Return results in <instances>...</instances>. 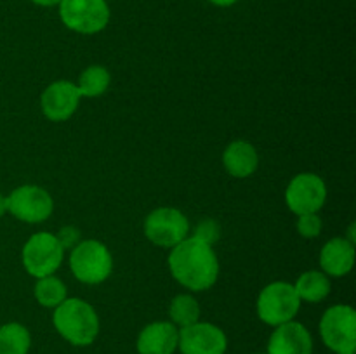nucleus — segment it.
Segmentation results:
<instances>
[{
	"instance_id": "obj_1",
	"label": "nucleus",
	"mask_w": 356,
	"mask_h": 354,
	"mask_svg": "<svg viewBox=\"0 0 356 354\" xmlns=\"http://www.w3.org/2000/svg\"><path fill=\"white\" fill-rule=\"evenodd\" d=\"M169 269L179 285L191 292H204L218 281L219 260L212 245L188 236L170 248Z\"/></svg>"
},
{
	"instance_id": "obj_2",
	"label": "nucleus",
	"mask_w": 356,
	"mask_h": 354,
	"mask_svg": "<svg viewBox=\"0 0 356 354\" xmlns=\"http://www.w3.org/2000/svg\"><path fill=\"white\" fill-rule=\"evenodd\" d=\"M56 332L75 347H87L99 335V316L83 298H65L52 314Z\"/></svg>"
},
{
	"instance_id": "obj_3",
	"label": "nucleus",
	"mask_w": 356,
	"mask_h": 354,
	"mask_svg": "<svg viewBox=\"0 0 356 354\" xmlns=\"http://www.w3.org/2000/svg\"><path fill=\"white\" fill-rule=\"evenodd\" d=\"M73 276L86 285H99L113 271V257L108 246L97 239H82L70 253Z\"/></svg>"
},
{
	"instance_id": "obj_4",
	"label": "nucleus",
	"mask_w": 356,
	"mask_h": 354,
	"mask_svg": "<svg viewBox=\"0 0 356 354\" xmlns=\"http://www.w3.org/2000/svg\"><path fill=\"white\" fill-rule=\"evenodd\" d=\"M257 316L270 326L292 321L301 309V298L294 290V285L287 281H273L261 290L257 297Z\"/></svg>"
},
{
	"instance_id": "obj_5",
	"label": "nucleus",
	"mask_w": 356,
	"mask_h": 354,
	"mask_svg": "<svg viewBox=\"0 0 356 354\" xmlns=\"http://www.w3.org/2000/svg\"><path fill=\"white\" fill-rule=\"evenodd\" d=\"M320 337L332 353H355L356 311L348 304H336L323 312L320 319Z\"/></svg>"
},
{
	"instance_id": "obj_6",
	"label": "nucleus",
	"mask_w": 356,
	"mask_h": 354,
	"mask_svg": "<svg viewBox=\"0 0 356 354\" xmlns=\"http://www.w3.org/2000/svg\"><path fill=\"white\" fill-rule=\"evenodd\" d=\"M58 9L63 24L82 35L103 31L111 16L106 0H61Z\"/></svg>"
},
{
	"instance_id": "obj_7",
	"label": "nucleus",
	"mask_w": 356,
	"mask_h": 354,
	"mask_svg": "<svg viewBox=\"0 0 356 354\" xmlns=\"http://www.w3.org/2000/svg\"><path fill=\"white\" fill-rule=\"evenodd\" d=\"M65 257V248L58 242L56 235L47 231L35 233L24 243L21 260L26 273L33 278L51 276L59 269Z\"/></svg>"
},
{
	"instance_id": "obj_8",
	"label": "nucleus",
	"mask_w": 356,
	"mask_h": 354,
	"mask_svg": "<svg viewBox=\"0 0 356 354\" xmlns=\"http://www.w3.org/2000/svg\"><path fill=\"white\" fill-rule=\"evenodd\" d=\"M145 236L156 246L172 248L188 238L190 221L181 210L172 207H160L149 212L145 219Z\"/></svg>"
},
{
	"instance_id": "obj_9",
	"label": "nucleus",
	"mask_w": 356,
	"mask_h": 354,
	"mask_svg": "<svg viewBox=\"0 0 356 354\" xmlns=\"http://www.w3.org/2000/svg\"><path fill=\"white\" fill-rule=\"evenodd\" d=\"M7 212L13 214L17 221L28 224H40L51 217L54 212V200L47 189L35 184H24L10 191L6 196Z\"/></svg>"
},
{
	"instance_id": "obj_10",
	"label": "nucleus",
	"mask_w": 356,
	"mask_h": 354,
	"mask_svg": "<svg viewBox=\"0 0 356 354\" xmlns=\"http://www.w3.org/2000/svg\"><path fill=\"white\" fill-rule=\"evenodd\" d=\"M285 201L296 215L318 214L327 201L325 180L313 172L298 174L289 183Z\"/></svg>"
},
{
	"instance_id": "obj_11",
	"label": "nucleus",
	"mask_w": 356,
	"mask_h": 354,
	"mask_svg": "<svg viewBox=\"0 0 356 354\" xmlns=\"http://www.w3.org/2000/svg\"><path fill=\"white\" fill-rule=\"evenodd\" d=\"M177 349L181 354H226L228 337L214 323L197 321L179 328Z\"/></svg>"
},
{
	"instance_id": "obj_12",
	"label": "nucleus",
	"mask_w": 356,
	"mask_h": 354,
	"mask_svg": "<svg viewBox=\"0 0 356 354\" xmlns=\"http://www.w3.org/2000/svg\"><path fill=\"white\" fill-rule=\"evenodd\" d=\"M80 99L82 96H80L76 83L68 82V80H58L45 87L40 97V106L45 118H49L51 121H65L73 117Z\"/></svg>"
},
{
	"instance_id": "obj_13",
	"label": "nucleus",
	"mask_w": 356,
	"mask_h": 354,
	"mask_svg": "<svg viewBox=\"0 0 356 354\" xmlns=\"http://www.w3.org/2000/svg\"><path fill=\"white\" fill-rule=\"evenodd\" d=\"M266 354H313V337L302 323L289 321L275 326Z\"/></svg>"
},
{
	"instance_id": "obj_14",
	"label": "nucleus",
	"mask_w": 356,
	"mask_h": 354,
	"mask_svg": "<svg viewBox=\"0 0 356 354\" xmlns=\"http://www.w3.org/2000/svg\"><path fill=\"white\" fill-rule=\"evenodd\" d=\"M179 344V328L170 321H153L139 332L136 349L139 354H174Z\"/></svg>"
},
{
	"instance_id": "obj_15",
	"label": "nucleus",
	"mask_w": 356,
	"mask_h": 354,
	"mask_svg": "<svg viewBox=\"0 0 356 354\" xmlns=\"http://www.w3.org/2000/svg\"><path fill=\"white\" fill-rule=\"evenodd\" d=\"M320 266L327 276H346L355 266V243L341 236L329 239L320 252Z\"/></svg>"
},
{
	"instance_id": "obj_16",
	"label": "nucleus",
	"mask_w": 356,
	"mask_h": 354,
	"mask_svg": "<svg viewBox=\"0 0 356 354\" xmlns=\"http://www.w3.org/2000/svg\"><path fill=\"white\" fill-rule=\"evenodd\" d=\"M222 165L232 177L245 179L252 176L259 167V153L249 141L238 139L226 146L222 153Z\"/></svg>"
},
{
	"instance_id": "obj_17",
	"label": "nucleus",
	"mask_w": 356,
	"mask_h": 354,
	"mask_svg": "<svg viewBox=\"0 0 356 354\" xmlns=\"http://www.w3.org/2000/svg\"><path fill=\"white\" fill-rule=\"evenodd\" d=\"M330 288H332V285H330L329 276L323 271L315 269L302 273L294 283L298 297L305 302H312V304L322 302L323 298L329 297Z\"/></svg>"
},
{
	"instance_id": "obj_18",
	"label": "nucleus",
	"mask_w": 356,
	"mask_h": 354,
	"mask_svg": "<svg viewBox=\"0 0 356 354\" xmlns=\"http://www.w3.org/2000/svg\"><path fill=\"white\" fill-rule=\"evenodd\" d=\"M31 335L21 323L10 321L0 326V354H28Z\"/></svg>"
},
{
	"instance_id": "obj_19",
	"label": "nucleus",
	"mask_w": 356,
	"mask_h": 354,
	"mask_svg": "<svg viewBox=\"0 0 356 354\" xmlns=\"http://www.w3.org/2000/svg\"><path fill=\"white\" fill-rule=\"evenodd\" d=\"M110 83V71L104 66L92 65L83 69L76 87H79V92L82 97H99L106 92Z\"/></svg>"
},
{
	"instance_id": "obj_20",
	"label": "nucleus",
	"mask_w": 356,
	"mask_h": 354,
	"mask_svg": "<svg viewBox=\"0 0 356 354\" xmlns=\"http://www.w3.org/2000/svg\"><path fill=\"white\" fill-rule=\"evenodd\" d=\"M200 304L190 294L176 295L172 302H170V323H174L177 328H184V326H190L193 323L200 321Z\"/></svg>"
},
{
	"instance_id": "obj_21",
	"label": "nucleus",
	"mask_w": 356,
	"mask_h": 354,
	"mask_svg": "<svg viewBox=\"0 0 356 354\" xmlns=\"http://www.w3.org/2000/svg\"><path fill=\"white\" fill-rule=\"evenodd\" d=\"M35 298H37L42 307L56 309L65 298H68V290H66V285L58 276L51 274V276H44L37 280V283H35Z\"/></svg>"
},
{
	"instance_id": "obj_22",
	"label": "nucleus",
	"mask_w": 356,
	"mask_h": 354,
	"mask_svg": "<svg viewBox=\"0 0 356 354\" xmlns=\"http://www.w3.org/2000/svg\"><path fill=\"white\" fill-rule=\"evenodd\" d=\"M298 233L302 236V238H316L320 236L323 228L322 217L318 214H305V215H298Z\"/></svg>"
},
{
	"instance_id": "obj_23",
	"label": "nucleus",
	"mask_w": 356,
	"mask_h": 354,
	"mask_svg": "<svg viewBox=\"0 0 356 354\" xmlns=\"http://www.w3.org/2000/svg\"><path fill=\"white\" fill-rule=\"evenodd\" d=\"M195 238L202 239V242L209 243V245H214L216 242L221 236V226L214 221V219H205L195 229Z\"/></svg>"
},
{
	"instance_id": "obj_24",
	"label": "nucleus",
	"mask_w": 356,
	"mask_h": 354,
	"mask_svg": "<svg viewBox=\"0 0 356 354\" xmlns=\"http://www.w3.org/2000/svg\"><path fill=\"white\" fill-rule=\"evenodd\" d=\"M58 242L61 243L63 248H73L80 243V231L75 226H65V228L59 229V233L56 235Z\"/></svg>"
},
{
	"instance_id": "obj_25",
	"label": "nucleus",
	"mask_w": 356,
	"mask_h": 354,
	"mask_svg": "<svg viewBox=\"0 0 356 354\" xmlns=\"http://www.w3.org/2000/svg\"><path fill=\"white\" fill-rule=\"evenodd\" d=\"M31 2L37 3V6L40 7H54V6H59L61 0H31Z\"/></svg>"
},
{
	"instance_id": "obj_26",
	"label": "nucleus",
	"mask_w": 356,
	"mask_h": 354,
	"mask_svg": "<svg viewBox=\"0 0 356 354\" xmlns=\"http://www.w3.org/2000/svg\"><path fill=\"white\" fill-rule=\"evenodd\" d=\"M209 2L214 3V6H218V7H232V6H235L238 0H209Z\"/></svg>"
},
{
	"instance_id": "obj_27",
	"label": "nucleus",
	"mask_w": 356,
	"mask_h": 354,
	"mask_svg": "<svg viewBox=\"0 0 356 354\" xmlns=\"http://www.w3.org/2000/svg\"><path fill=\"white\" fill-rule=\"evenodd\" d=\"M7 212V201H6V196H3L2 193H0V217H3Z\"/></svg>"
},
{
	"instance_id": "obj_28",
	"label": "nucleus",
	"mask_w": 356,
	"mask_h": 354,
	"mask_svg": "<svg viewBox=\"0 0 356 354\" xmlns=\"http://www.w3.org/2000/svg\"><path fill=\"white\" fill-rule=\"evenodd\" d=\"M344 354H355V353H344Z\"/></svg>"
},
{
	"instance_id": "obj_29",
	"label": "nucleus",
	"mask_w": 356,
	"mask_h": 354,
	"mask_svg": "<svg viewBox=\"0 0 356 354\" xmlns=\"http://www.w3.org/2000/svg\"><path fill=\"white\" fill-rule=\"evenodd\" d=\"M261 354H266V353H261Z\"/></svg>"
}]
</instances>
